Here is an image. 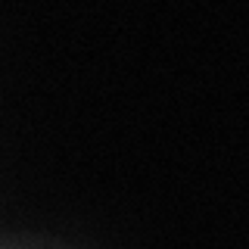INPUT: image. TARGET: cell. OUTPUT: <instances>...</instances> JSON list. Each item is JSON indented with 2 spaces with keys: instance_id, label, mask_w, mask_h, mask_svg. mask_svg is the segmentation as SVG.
<instances>
[{
  "instance_id": "6da1fadb",
  "label": "cell",
  "mask_w": 249,
  "mask_h": 249,
  "mask_svg": "<svg viewBox=\"0 0 249 249\" xmlns=\"http://www.w3.org/2000/svg\"><path fill=\"white\" fill-rule=\"evenodd\" d=\"M0 249H59V246L35 243V240H0Z\"/></svg>"
}]
</instances>
